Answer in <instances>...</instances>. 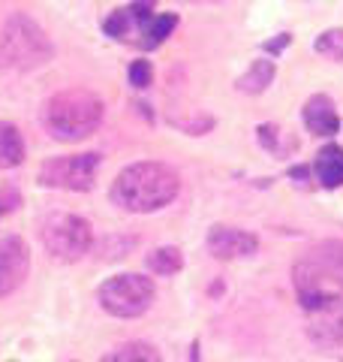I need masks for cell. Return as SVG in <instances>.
<instances>
[{
    "mask_svg": "<svg viewBox=\"0 0 343 362\" xmlns=\"http://www.w3.org/2000/svg\"><path fill=\"white\" fill-rule=\"evenodd\" d=\"M307 335L319 347H343V296L304 308Z\"/></svg>",
    "mask_w": 343,
    "mask_h": 362,
    "instance_id": "cell-8",
    "label": "cell"
},
{
    "mask_svg": "<svg viewBox=\"0 0 343 362\" xmlns=\"http://www.w3.org/2000/svg\"><path fill=\"white\" fill-rule=\"evenodd\" d=\"M30 272V247L21 235L0 239V299L16 293Z\"/></svg>",
    "mask_w": 343,
    "mask_h": 362,
    "instance_id": "cell-9",
    "label": "cell"
},
{
    "mask_svg": "<svg viewBox=\"0 0 343 362\" xmlns=\"http://www.w3.org/2000/svg\"><path fill=\"white\" fill-rule=\"evenodd\" d=\"M286 42H289V33H280V40H274V42H268V45H265V49H268V52H280V49H283V45H286Z\"/></svg>",
    "mask_w": 343,
    "mask_h": 362,
    "instance_id": "cell-22",
    "label": "cell"
},
{
    "mask_svg": "<svg viewBox=\"0 0 343 362\" xmlns=\"http://www.w3.org/2000/svg\"><path fill=\"white\" fill-rule=\"evenodd\" d=\"M100 154H66V157H49L40 166V181L45 187L57 190H90L97 181Z\"/></svg>",
    "mask_w": 343,
    "mask_h": 362,
    "instance_id": "cell-7",
    "label": "cell"
},
{
    "mask_svg": "<svg viewBox=\"0 0 343 362\" xmlns=\"http://www.w3.org/2000/svg\"><path fill=\"white\" fill-rule=\"evenodd\" d=\"M181 181L175 175V169H169L166 163H133L127 169H121L118 178L112 181L109 197L118 209L133 211V214H151L166 209L172 199L178 197Z\"/></svg>",
    "mask_w": 343,
    "mask_h": 362,
    "instance_id": "cell-1",
    "label": "cell"
},
{
    "mask_svg": "<svg viewBox=\"0 0 343 362\" xmlns=\"http://www.w3.org/2000/svg\"><path fill=\"white\" fill-rule=\"evenodd\" d=\"M313 49L319 54H325V58L343 64V28H331L325 33H319L316 42H313Z\"/></svg>",
    "mask_w": 343,
    "mask_h": 362,
    "instance_id": "cell-19",
    "label": "cell"
},
{
    "mask_svg": "<svg viewBox=\"0 0 343 362\" xmlns=\"http://www.w3.org/2000/svg\"><path fill=\"white\" fill-rule=\"evenodd\" d=\"M151 78H154V70H151V64L148 61H133L130 64V85L133 88H148L151 85Z\"/></svg>",
    "mask_w": 343,
    "mask_h": 362,
    "instance_id": "cell-20",
    "label": "cell"
},
{
    "mask_svg": "<svg viewBox=\"0 0 343 362\" xmlns=\"http://www.w3.org/2000/svg\"><path fill=\"white\" fill-rule=\"evenodd\" d=\"M102 362H163L157 354V347H151L148 341H130V344H121L114 354L102 356Z\"/></svg>",
    "mask_w": 343,
    "mask_h": 362,
    "instance_id": "cell-17",
    "label": "cell"
},
{
    "mask_svg": "<svg viewBox=\"0 0 343 362\" xmlns=\"http://www.w3.org/2000/svg\"><path fill=\"white\" fill-rule=\"evenodd\" d=\"M148 269H151L154 275L169 278L184 269V254H181L178 247H157L154 254H148Z\"/></svg>",
    "mask_w": 343,
    "mask_h": 362,
    "instance_id": "cell-18",
    "label": "cell"
},
{
    "mask_svg": "<svg viewBox=\"0 0 343 362\" xmlns=\"http://www.w3.org/2000/svg\"><path fill=\"white\" fill-rule=\"evenodd\" d=\"M154 6L157 0H136L130 6H121L114 9V13L102 21V30L109 33V37L121 40V42H139L142 30L148 28V21L154 18Z\"/></svg>",
    "mask_w": 343,
    "mask_h": 362,
    "instance_id": "cell-10",
    "label": "cell"
},
{
    "mask_svg": "<svg viewBox=\"0 0 343 362\" xmlns=\"http://www.w3.org/2000/svg\"><path fill=\"white\" fill-rule=\"evenodd\" d=\"M208 251L217 259H244L259 251V239L247 230H235V226L217 223L208 233Z\"/></svg>",
    "mask_w": 343,
    "mask_h": 362,
    "instance_id": "cell-11",
    "label": "cell"
},
{
    "mask_svg": "<svg viewBox=\"0 0 343 362\" xmlns=\"http://www.w3.org/2000/svg\"><path fill=\"white\" fill-rule=\"evenodd\" d=\"M52 58H54V45L49 33L30 16L13 13L4 21V28H0V66L28 73L49 64Z\"/></svg>",
    "mask_w": 343,
    "mask_h": 362,
    "instance_id": "cell-4",
    "label": "cell"
},
{
    "mask_svg": "<svg viewBox=\"0 0 343 362\" xmlns=\"http://www.w3.org/2000/svg\"><path fill=\"white\" fill-rule=\"evenodd\" d=\"M175 28H178V16H172V13L154 16L151 21H148V28L142 30L139 45H142V49H157L160 42H166L172 37V30H175Z\"/></svg>",
    "mask_w": 343,
    "mask_h": 362,
    "instance_id": "cell-16",
    "label": "cell"
},
{
    "mask_svg": "<svg viewBox=\"0 0 343 362\" xmlns=\"http://www.w3.org/2000/svg\"><path fill=\"white\" fill-rule=\"evenodd\" d=\"M304 127L313 136H335L337 127H340L335 100L325 97V94H313L311 100H307L304 103Z\"/></svg>",
    "mask_w": 343,
    "mask_h": 362,
    "instance_id": "cell-12",
    "label": "cell"
},
{
    "mask_svg": "<svg viewBox=\"0 0 343 362\" xmlns=\"http://www.w3.org/2000/svg\"><path fill=\"white\" fill-rule=\"evenodd\" d=\"M271 82H274V61L259 58V61L250 64V70L241 78H238V90H244V94H262Z\"/></svg>",
    "mask_w": 343,
    "mask_h": 362,
    "instance_id": "cell-15",
    "label": "cell"
},
{
    "mask_svg": "<svg viewBox=\"0 0 343 362\" xmlns=\"http://www.w3.org/2000/svg\"><path fill=\"white\" fill-rule=\"evenodd\" d=\"M316 178H319V185L328 187V190H335L343 185V148L340 145H325L323 151L316 154Z\"/></svg>",
    "mask_w": 343,
    "mask_h": 362,
    "instance_id": "cell-13",
    "label": "cell"
},
{
    "mask_svg": "<svg viewBox=\"0 0 343 362\" xmlns=\"http://www.w3.org/2000/svg\"><path fill=\"white\" fill-rule=\"evenodd\" d=\"M154 302V281L145 275H114L100 287V308L112 317H142Z\"/></svg>",
    "mask_w": 343,
    "mask_h": 362,
    "instance_id": "cell-6",
    "label": "cell"
},
{
    "mask_svg": "<svg viewBox=\"0 0 343 362\" xmlns=\"http://www.w3.org/2000/svg\"><path fill=\"white\" fill-rule=\"evenodd\" d=\"M21 206V194L16 187H0V218Z\"/></svg>",
    "mask_w": 343,
    "mask_h": 362,
    "instance_id": "cell-21",
    "label": "cell"
},
{
    "mask_svg": "<svg viewBox=\"0 0 343 362\" xmlns=\"http://www.w3.org/2000/svg\"><path fill=\"white\" fill-rule=\"evenodd\" d=\"M42 124L57 142H82L102 124V100L85 88L61 90L45 103Z\"/></svg>",
    "mask_w": 343,
    "mask_h": 362,
    "instance_id": "cell-3",
    "label": "cell"
},
{
    "mask_svg": "<svg viewBox=\"0 0 343 362\" xmlns=\"http://www.w3.org/2000/svg\"><path fill=\"white\" fill-rule=\"evenodd\" d=\"M292 281H295V293H299L301 308H313V305L325 299L343 296V242L328 239L313 245L295 263Z\"/></svg>",
    "mask_w": 343,
    "mask_h": 362,
    "instance_id": "cell-2",
    "label": "cell"
},
{
    "mask_svg": "<svg viewBox=\"0 0 343 362\" xmlns=\"http://www.w3.org/2000/svg\"><path fill=\"white\" fill-rule=\"evenodd\" d=\"M25 160V139L13 124H0V169H13Z\"/></svg>",
    "mask_w": 343,
    "mask_h": 362,
    "instance_id": "cell-14",
    "label": "cell"
},
{
    "mask_svg": "<svg viewBox=\"0 0 343 362\" xmlns=\"http://www.w3.org/2000/svg\"><path fill=\"white\" fill-rule=\"evenodd\" d=\"M42 245L57 263H78L94 247V230L78 214H52L42 223Z\"/></svg>",
    "mask_w": 343,
    "mask_h": 362,
    "instance_id": "cell-5",
    "label": "cell"
}]
</instances>
